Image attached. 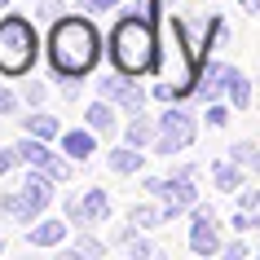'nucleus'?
<instances>
[{"mask_svg":"<svg viewBox=\"0 0 260 260\" xmlns=\"http://www.w3.org/2000/svg\"><path fill=\"white\" fill-rule=\"evenodd\" d=\"M18 164H22V154H18V146H5V150H0V177H5V172H14Z\"/></svg>","mask_w":260,"mask_h":260,"instance_id":"4be33fe9","label":"nucleus"},{"mask_svg":"<svg viewBox=\"0 0 260 260\" xmlns=\"http://www.w3.org/2000/svg\"><path fill=\"white\" fill-rule=\"evenodd\" d=\"M190 247L199 251V256H212V251H220V238H216V212H212V207H199V203H194Z\"/></svg>","mask_w":260,"mask_h":260,"instance_id":"9d476101","label":"nucleus"},{"mask_svg":"<svg viewBox=\"0 0 260 260\" xmlns=\"http://www.w3.org/2000/svg\"><path fill=\"white\" fill-rule=\"evenodd\" d=\"M225 93H230V102L238 110H247V102H251V84H247L234 67H225Z\"/></svg>","mask_w":260,"mask_h":260,"instance_id":"a211bd4d","label":"nucleus"},{"mask_svg":"<svg viewBox=\"0 0 260 260\" xmlns=\"http://www.w3.org/2000/svg\"><path fill=\"white\" fill-rule=\"evenodd\" d=\"M22 102H27V106H40V102H44V84H36V80H31L27 88H22Z\"/></svg>","mask_w":260,"mask_h":260,"instance_id":"a878e982","label":"nucleus"},{"mask_svg":"<svg viewBox=\"0 0 260 260\" xmlns=\"http://www.w3.org/2000/svg\"><path fill=\"white\" fill-rule=\"evenodd\" d=\"M159 71H164V84H154V97H159V102L190 97L194 88H199V53L185 44V22H177V18H164Z\"/></svg>","mask_w":260,"mask_h":260,"instance_id":"f03ea898","label":"nucleus"},{"mask_svg":"<svg viewBox=\"0 0 260 260\" xmlns=\"http://www.w3.org/2000/svg\"><path fill=\"white\" fill-rule=\"evenodd\" d=\"M5 5H9V0H0V9H5Z\"/></svg>","mask_w":260,"mask_h":260,"instance_id":"72a5a7b5","label":"nucleus"},{"mask_svg":"<svg viewBox=\"0 0 260 260\" xmlns=\"http://www.w3.org/2000/svg\"><path fill=\"white\" fill-rule=\"evenodd\" d=\"M36 9H40V18H49V22H57V18L67 14V5H62V0H40Z\"/></svg>","mask_w":260,"mask_h":260,"instance_id":"5701e85b","label":"nucleus"},{"mask_svg":"<svg viewBox=\"0 0 260 260\" xmlns=\"http://www.w3.org/2000/svg\"><path fill=\"white\" fill-rule=\"evenodd\" d=\"M97 93H102V97H110L115 106L133 110V115H137V110H146V93H141L137 84H128V80H123V71H119V75H102Z\"/></svg>","mask_w":260,"mask_h":260,"instance_id":"1a4fd4ad","label":"nucleus"},{"mask_svg":"<svg viewBox=\"0 0 260 260\" xmlns=\"http://www.w3.org/2000/svg\"><path fill=\"white\" fill-rule=\"evenodd\" d=\"M123 137H128V146H137V150H141L146 141H154V137H159V128H154V123H150V119H146V115L137 110V115H133V123L123 128Z\"/></svg>","mask_w":260,"mask_h":260,"instance_id":"dca6fc26","label":"nucleus"},{"mask_svg":"<svg viewBox=\"0 0 260 260\" xmlns=\"http://www.w3.org/2000/svg\"><path fill=\"white\" fill-rule=\"evenodd\" d=\"M106 53L115 62V71H123V75H146L150 67H159V31H154V18L133 9V18L115 22Z\"/></svg>","mask_w":260,"mask_h":260,"instance_id":"7ed1b4c3","label":"nucleus"},{"mask_svg":"<svg viewBox=\"0 0 260 260\" xmlns=\"http://www.w3.org/2000/svg\"><path fill=\"white\" fill-rule=\"evenodd\" d=\"M216 190H238V181H243V172H238V164H216Z\"/></svg>","mask_w":260,"mask_h":260,"instance_id":"412c9836","label":"nucleus"},{"mask_svg":"<svg viewBox=\"0 0 260 260\" xmlns=\"http://www.w3.org/2000/svg\"><path fill=\"white\" fill-rule=\"evenodd\" d=\"M190 141H194V119L185 115V110H168L164 119H159L154 150H159V154H177V150H185Z\"/></svg>","mask_w":260,"mask_h":260,"instance_id":"6e6552de","label":"nucleus"},{"mask_svg":"<svg viewBox=\"0 0 260 260\" xmlns=\"http://www.w3.org/2000/svg\"><path fill=\"white\" fill-rule=\"evenodd\" d=\"M260 225V216H247V212H238V216H234V230L243 234V230H256Z\"/></svg>","mask_w":260,"mask_h":260,"instance_id":"cd10ccee","label":"nucleus"},{"mask_svg":"<svg viewBox=\"0 0 260 260\" xmlns=\"http://www.w3.org/2000/svg\"><path fill=\"white\" fill-rule=\"evenodd\" d=\"M119 0H80V9L84 14H106V9H115Z\"/></svg>","mask_w":260,"mask_h":260,"instance_id":"bb28decb","label":"nucleus"},{"mask_svg":"<svg viewBox=\"0 0 260 260\" xmlns=\"http://www.w3.org/2000/svg\"><path fill=\"white\" fill-rule=\"evenodd\" d=\"M133 225H137V230H154V225H159V220H168L164 216V207H150V203H141V207H133Z\"/></svg>","mask_w":260,"mask_h":260,"instance_id":"aec40b11","label":"nucleus"},{"mask_svg":"<svg viewBox=\"0 0 260 260\" xmlns=\"http://www.w3.org/2000/svg\"><path fill=\"white\" fill-rule=\"evenodd\" d=\"M14 146H18V154H22V164H27V168H44L53 181H71V164H67V159H57L44 137H31V133H27V137L14 141Z\"/></svg>","mask_w":260,"mask_h":260,"instance_id":"0eeeda50","label":"nucleus"},{"mask_svg":"<svg viewBox=\"0 0 260 260\" xmlns=\"http://www.w3.org/2000/svg\"><path fill=\"white\" fill-rule=\"evenodd\" d=\"M225 256H230V260H243V256H247V247H243V243H234V247H225Z\"/></svg>","mask_w":260,"mask_h":260,"instance_id":"7c9ffc66","label":"nucleus"},{"mask_svg":"<svg viewBox=\"0 0 260 260\" xmlns=\"http://www.w3.org/2000/svg\"><path fill=\"white\" fill-rule=\"evenodd\" d=\"M22 128H27L31 137H44V141H53V137H62V123L53 119V115H44V110H36L31 119H22Z\"/></svg>","mask_w":260,"mask_h":260,"instance_id":"2eb2a0df","label":"nucleus"},{"mask_svg":"<svg viewBox=\"0 0 260 260\" xmlns=\"http://www.w3.org/2000/svg\"><path fill=\"white\" fill-rule=\"evenodd\" d=\"M146 194L164 199V216H168V220H172V216H181L185 207H194V203H199V190H194V168H181L177 177H168V181L146 177Z\"/></svg>","mask_w":260,"mask_h":260,"instance_id":"423d86ee","label":"nucleus"},{"mask_svg":"<svg viewBox=\"0 0 260 260\" xmlns=\"http://www.w3.org/2000/svg\"><path fill=\"white\" fill-rule=\"evenodd\" d=\"M84 119H88V128H93V133L110 137V133H115V102H110V97H97L93 106H88V115H84Z\"/></svg>","mask_w":260,"mask_h":260,"instance_id":"ddd939ff","label":"nucleus"},{"mask_svg":"<svg viewBox=\"0 0 260 260\" xmlns=\"http://www.w3.org/2000/svg\"><path fill=\"white\" fill-rule=\"evenodd\" d=\"M230 159H234L238 168H247V164H256V150H251V146H234V150H230Z\"/></svg>","mask_w":260,"mask_h":260,"instance_id":"393cba45","label":"nucleus"},{"mask_svg":"<svg viewBox=\"0 0 260 260\" xmlns=\"http://www.w3.org/2000/svg\"><path fill=\"white\" fill-rule=\"evenodd\" d=\"M243 207H260V190H247L243 194Z\"/></svg>","mask_w":260,"mask_h":260,"instance_id":"2f4dec72","label":"nucleus"},{"mask_svg":"<svg viewBox=\"0 0 260 260\" xmlns=\"http://www.w3.org/2000/svg\"><path fill=\"white\" fill-rule=\"evenodd\" d=\"M207 123L220 128V123H225V106H207Z\"/></svg>","mask_w":260,"mask_h":260,"instance_id":"c756f323","label":"nucleus"},{"mask_svg":"<svg viewBox=\"0 0 260 260\" xmlns=\"http://www.w3.org/2000/svg\"><path fill=\"white\" fill-rule=\"evenodd\" d=\"M36 53H40V36L31 27V18L22 14H5L0 18V75H27L36 67Z\"/></svg>","mask_w":260,"mask_h":260,"instance_id":"20e7f679","label":"nucleus"},{"mask_svg":"<svg viewBox=\"0 0 260 260\" xmlns=\"http://www.w3.org/2000/svg\"><path fill=\"white\" fill-rule=\"evenodd\" d=\"M75 251H80V256H97V251H102V243H97V238H80V243H75Z\"/></svg>","mask_w":260,"mask_h":260,"instance_id":"c85d7f7f","label":"nucleus"},{"mask_svg":"<svg viewBox=\"0 0 260 260\" xmlns=\"http://www.w3.org/2000/svg\"><path fill=\"white\" fill-rule=\"evenodd\" d=\"M106 164L115 168V172H123V177H128V172H137V168L146 164V154H141L137 146H123V150H110V154H106Z\"/></svg>","mask_w":260,"mask_h":260,"instance_id":"f3484780","label":"nucleus"},{"mask_svg":"<svg viewBox=\"0 0 260 260\" xmlns=\"http://www.w3.org/2000/svg\"><path fill=\"white\" fill-rule=\"evenodd\" d=\"M18 110V97L9 93V88H5V84H0V119H9V115H14Z\"/></svg>","mask_w":260,"mask_h":260,"instance_id":"b1692460","label":"nucleus"},{"mask_svg":"<svg viewBox=\"0 0 260 260\" xmlns=\"http://www.w3.org/2000/svg\"><path fill=\"white\" fill-rule=\"evenodd\" d=\"M220 88H225V67H220V62H212V67L199 75V93H203V97H216Z\"/></svg>","mask_w":260,"mask_h":260,"instance_id":"6ab92c4d","label":"nucleus"},{"mask_svg":"<svg viewBox=\"0 0 260 260\" xmlns=\"http://www.w3.org/2000/svg\"><path fill=\"white\" fill-rule=\"evenodd\" d=\"M238 5H243L247 14H260V0H238Z\"/></svg>","mask_w":260,"mask_h":260,"instance_id":"473e14b6","label":"nucleus"},{"mask_svg":"<svg viewBox=\"0 0 260 260\" xmlns=\"http://www.w3.org/2000/svg\"><path fill=\"white\" fill-rule=\"evenodd\" d=\"M67 220H40V225H31L27 230V243L31 247H57L62 238H67Z\"/></svg>","mask_w":260,"mask_h":260,"instance_id":"f8f14e48","label":"nucleus"},{"mask_svg":"<svg viewBox=\"0 0 260 260\" xmlns=\"http://www.w3.org/2000/svg\"><path fill=\"white\" fill-rule=\"evenodd\" d=\"M93 150H97V133H93V128H67V133H62V154H71V159H88Z\"/></svg>","mask_w":260,"mask_h":260,"instance_id":"9b49d317","label":"nucleus"},{"mask_svg":"<svg viewBox=\"0 0 260 260\" xmlns=\"http://www.w3.org/2000/svg\"><path fill=\"white\" fill-rule=\"evenodd\" d=\"M80 207H84V220H88V225H97V220H106V216H110V199H106V190H102V185L84 194Z\"/></svg>","mask_w":260,"mask_h":260,"instance_id":"4468645a","label":"nucleus"},{"mask_svg":"<svg viewBox=\"0 0 260 260\" xmlns=\"http://www.w3.org/2000/svg\"><path fill=\"white\" fill-rule=\"evenodd\" d=\"M0 251H5V238H0Z\"/></svg>","mask_w":260,"mask_h":260,"instance_id":"f704fd0d","label":"nucleus"},{"mask_svg":"<svg viewBox=\"0 0 260 260\" xmlns=\"http://www.w3.org/2000/svg\"><path fill=\"white\" fill-rule=\"evenodd\" d=\"M102 57V36L88 18H57L49 31V62L62 80H84Z\"/></svg>","mask_w":260,"mask_h":260,"instance_id":"f257e3e1","label":"nucleus"},{"mask_svg":"<svg viewBox=\"0 0 260 260\" xmlns=\"http://www.w3.org/2000/svg\"><path fill=\"white\" fill-rule=\"evenodd\" d=\"M49 203H53V177H49L44 168H31L27 181H22L18 190H5V194H0V216L18 220V225H31Z\"/></svg>","mask_w":260,"mask_h":260,"instance_id":"39448f33","label":"nucleus"}]
</instances>
